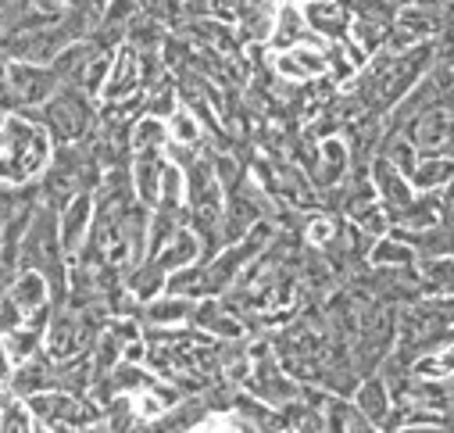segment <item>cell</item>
Here are the masks:
<instances>
[{"label":"cell","mask_w":454,"mask_h":433,"mask_svg":"<svg viewBox=\"0 0 454 433\" xmlns=\"http://www.w3.org/2000/svg\"><path fill=\"white\" fill-rule=\"evenodd\" d=\"M54 154V140L47 130L22 112L0 115V186L36 183Z\"/></svg>","instance_id":"cell-1"},{"label":"cell","mask_w":454,"mask_h":433,"mask_svg":"<svg viewBox=\"0 0 454 433\" xmlns=\"http://www.w3.org/2000/svg\"><path fill=\"white\" fill-rule=\"evenodd\" d=\"M429 61V51H390V54H380L362 75H358V86H355V97L369 107V112H387V107H394L408 86L419 79L422 65Z\"/></svg>","instance_id":"cell-2"},{"label":"cell","mask_w":454,"mask_h":433,"mask_svg":"<svg viewBox=\"0 0 454 433\" xmlns=\"http://www.w3.org/2000/svg\"><path fill=\"white\" fill-rule=\"evenodd\" d=\"M29 115L47 130V137L54 144H75L86 133H93V126H97V112L90 104V93H82L79 86H68V83H61Z\"/></svg>","instance_id":"cell-3"},{"label":"cell","mask_w":454,"mask_h":433,"mask_svg":"<svg viewBox=\"0 0 454 433\" xmlns=\"http://www.w3.org/2000/svg\"><path fill=\"white\" fill-rule=\"evenodd\" d=\"M61 86L51 65L36 61H8L4 65V93H0V112H36V107Z\"/></svg>","instance_id":"cell-4"},{"label":"cell","mask_w":454,"mask_h":433,"mask_svg":"<svg viewBox=\"0 0 454 433\" xmlns=\"http://www.w3.org/2000/svg\"><path fill=\"white\" fill-rule=\"evenodd\" d=\"M26 405L40 429H86V426H100V415H104L97 401H86L82 394L58 390V387L26 398Z\"/></svg>","instance_id":"cell-5"},{"label":"cell","mask_w":454,"mask_h":433,"mask_svg":"<svg viewBox=\"0 0 454 433\" xmlns=\"http://www.w3.org/2000/svg\"><path fill=\"white\" fill-rule=\"evenodd\" d=\"M90 223H93V190H79L58 211V233H61L65 262H72L82 251V244L90 237Z\"/></svg>","instance_id":"cell-6"},{"label":"cell","mask_w":454,"mask_h":433,"mask_svg":"<svg viewBox=\"0 0 454 433\" xmlns=\"http://www.w3.org/2000/svg\"><path fill=\"white\" fill-rule=\"evenodd\" d=\"M58 387V362L40 348L36 355L22 358L12 366V376H8V394L15 398H33L40 390H54Z\"/></svg>","instance_id":"cell-7"},{"label":"cell","mask_w":454,"mask_h":433,"mask_svg":"<svg viewBox=\"0 0 454 433\" xmlns=\"http://www.w3.org/2000/svg\"><path fill=\"white\" fill-rule=\"evenodd\" d=\"M144 90V79H140V51L137 47H122L115 58H111V68H107V79L100 86V97L104 100H126L133 93Z\"/></svg>","instance_id":"cell-8"},{"label":"cell","mask_w":454,"mask_h":433,"mask_svg":"<svg viewBox=\"0 0 454 433\" xmlns=\"http://www.w3.org/2000/svg\"><path fill=\"white\" fill-rule=\"evenodd\" d=\"M165 158H161V147H144L137 151L133 158V169H129V179H133V190H137V201L154 208L158 193H161V176H165Z\"/></svg>","instance_id":"cell-9"},{"label":"cell","mask_w":454,"mask_h":433,"mask_svg":"<svg viewBox=\"0 0 454 433\" xmlns=\"http://www.w3.org/2000/svg\"><path fill=\"white\" fill-rule=\"evenodd\" d=\"M348 169H351V151H348V144L340 140V137H325V140L318 144V158H315V169H311L315 186H322V190L340 186V183H344V176H348Z\"/></svg>","instance_id":"cell-10"},{"label":"cell","mask_w":454,"mask_h":433,"mask_svg":"<svg viewBox=\"0 0 454 433\" xmlns=\"http://www.w3.org/2000/svg\"><path fill=\"white\" fill-rule=\"evenodd\" d=\"M308 29L329 36V40H348V29H351V12L340 4V0H308V8L301 12Z\"/></svg>","instance_id":"cell-11"},{"label":"cell","mask_w":454,"mask_h":433,"mask_svg":"<svg viewBox=\"0 0 454 433\" xmlns=\"http://www.w3.org/2000/svg\"><path fill=\"white\" fill-rule=\"evenodd\" d=\"M200 258V240H197V233H190L186 226L183 230H176L154 255H151V262L168 276V272H176V269H183V265H193Z\"/></svg>","instance_id":"cell-12"},{"label":"cell","mask_w":454,"mask_h":433,"mask_svg":"<svg viewBox=\"0 0 454 433\" xmlns=\"http://www.w3.org/2000/svg\"><path fill=\"white\" fill-rule=\"evenodd\" d=\"M372 183H376V193L383 197L387 215L401 211V208L411 201V190H408V183H404V172L394 169L387 158H376V161H372Z\"/></svg>","instance_id":"cell-13"},{"label":"cell","mask_w":454,"mask_h":433,"mask_svg":"<svg viewBox=\"0 0 454 433\" xmlns=\"http://www.w3.org/2000/svg\"><path fill=\"white\" fill-rule=\"evenodd\" d=\"M4 294H8L26 315L36 311V308H43V304H51V283H47L36 269H19V272L12 276V283H8Z\"/></svg>","instance_id":"cell-14"},{"label":"cell","mask_w":454,"mask_h":433,"mask_svg":"<svg viewBox=\"0 0 454 433\" xmlns=\"http://www.w3.org/2000/svg\"><path fill=\"white\" fill-rule=\"evenodd\" d=\"M276 68H279L283 79H297V83H304V79L322 75L329 65H325V54H322V51H311V47L297 43V47H286V51L276 58Z\"/></svg>","instance_id":"cell-15"},{"label":"cell","mask_w":454,"mask_h":433,"mask_svg":"<svg viewBox=\"0 0 454 433\" xmlns=\"http://www.w3.org/2000/svg\"><path fill=\"white\" fill-rule=\"evenodd\" d=\"M193 315V297L183 294H168V297H151L144 304V319L151 327H179Z\"/></svg>","instance_id":"cell-16"},{"label":"cell","mask_w":454,"mask_h":433,"mask_svg":"<svg viewBox=\"0 0 454 433\" xmlns=\"http://www.w3.org/2000/svg\"><path fill=\"white\" fill-rule=\"evenodd\" d=\"M358 412L372 422V426H380V422H387V412H390V387H387V380L383 376H365L362 380V387H358Z\"/></svg>","instance_id":"cell-17"},{"label":"cell","mask_w":454,"mask_h":433,"mask_svg":"<svg viewBox=\"0 0 454 433\" xmlns=\"http://www.w3.org/2000/svg\"><path fill=\"white\" fill-rule=\"evenodd\" d=\"M304 29H308V22L297 8H279L276 12V29L269 36H272L276 47H297L304 40Z\"/></svg>","instance_id":"cell-18"},{"label":"cell","mask_w":454,"mask_h":433,"mask_svg":"<svg viewBox=\"0 0 454 433\" xmlns=\"http://www.w3.org/2000/svg\"><path fill=\"white\" fill-rule=\"evenodd\" d=\"M450 176H454V158H447V154H429L426 165H415L411 169V183L419 190H433V186L447 183Z\"/></svg>","instance_id":"cell-19"},{"label":"cell","mask_w":454,"mask_h":433,"mask_svg":"<svg viewBox=\"0 0 454 433\" xmlns=\"http://www.w3.org/2000/svg\"><path fill=\"white\" fill-rule=\"evenodd\" d=\"M0 429H12V433L36 429V419H33L26 398H15V394L4 398V405H0Z\"/></svg>","instance_id":"cell-20"},{"label":"cell","mask_w":454,"mask_h":433,"mask_svg":"<svg viewBox=\"0 0 454 433\" xmlns=\"http://www.w3.org/2000/svg\"><path fill=\"white\" fill-rule=\"evenodd\" d=\"M129 144H133V151H144V147H165V144H168V130L161 126V119L144 115V119L133 122V130H129Z\"/></svg>","instance_id":"cell-21"},{"label":"cell","mask_w":454,"mask_h":433,"mask_svg":"<svg viewBox=\"0 0 454 433\" xmlns=\"http://www.w3.org/2000/svg\"><path fill=\"white\" fill-rule=\"evenodd\" d=\"M372 265H383V269H401V265H411L415 262V248L401 244V240H380L372 251H369Z\"/></svg>","instance_id":"cell-22"},{"label":"cell","mask_w":454,"mask_h":433,"mask_svg":"<svg viewBox=\"0 0 454 433\" xmlns=\"http://www.w3.org/2000/svg\"><path fill=\"white\" fill-rule=\"evenodd\" d=\"M172 133H168V144H179V147H197L200 144V126L193 122L190 112H172Z\"/></svg>","instance_id":"cell-23"},{"label":"cell","mask_w":454,"mask_h":433,"mask_svg":"<svg viewBox=\"0 0 454 433\" xmlns=\"http://www.w3.org/2000/svg\"><path fill=\"white\" fill-rule=\"evenodd\" d=\"M394 169H401L404 176H411V169H415V144L411 140H404V137H394L390 144H387V154H383Z\"/></svg>","instance_id":"cell-24"},{"label":"cell","mask_w":454,"mask_h":433,"mask_svg":"<svg viewBox=\"0 0 454 433\" xmlns=\"http://www.w3.org/2000/svg\"><path fill=\"white\" fill-rule=\"evenodd\" d=\"M422 279L433 287V290H454V262L450 258H436L426 265Z\"/></svg>","instance_id":"cell-25"},{"label":"cell","mask_w":454,"mask_h":433,"mask_svg":"<svg viewBox=\"0 0 454 433\" xmlns=\"http://www.w3.org/2000/svg\"><path fill=\"white\" fill-rule=\"evenodd\" d=\"M447 208H454V183H450V190H447Z\"/></svg>","instance_id":"cell-26"}]
</instances>
